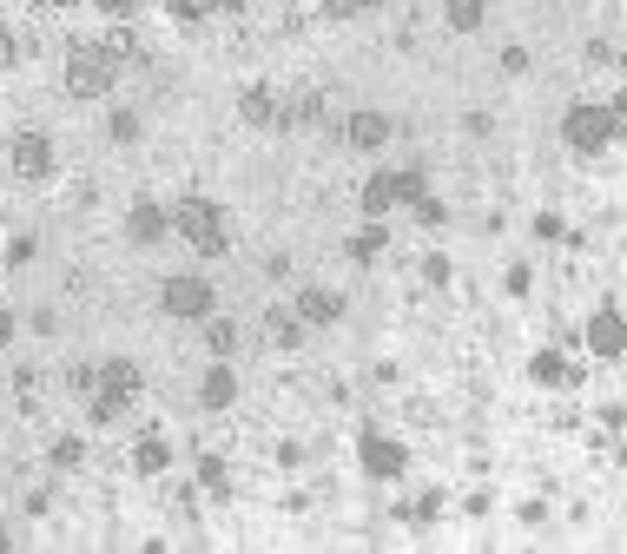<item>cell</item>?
<instances>
[{"mask_svg": "<svg viewBox=\"0 0 627 554\" xmlns=\"http://www.w3.org/2000/svg\"><path fill=\"white\" fill-rule=\"evenodd\" d=\"M93 7H99V13H112V20H132L145 0H93Z\"/></svg>", "mask_w": 627, "mask_h": 554, "instance_id": "32", "label": "cell"}, {"mask_svg": "<svg viewBox=\"0 0 627 554\" xmlns=\"http://www.w3.org/2000/svg\"><path fill=\"white\" fill-rule=\"evenodd\" d=\"M443 20H450V33H476L489 20V7L483 0H443Z\"/></svg>", "mask_w": 627, "mask_h": 554, "instance_id": "19", "label": "cell"}, {"mask_svg": "<svg viewBox=\"0 0 627 554\" xmlns=\"http://www.w3.org/2000/svg\"><path fill=\"white\" fill-rule=\"evenodd\" d=\"M7 264H13V271H20V264H33V238H26V231L7 245Z\"/></svg>", "mask_w": 627, "mask_h": 554, "instance_id": "30", "label": "cell"}, {"mask_svg": "<svg viewBox=\"0 0 627 554\" xmlns=\"http://www.w3.org/2000/svg\"><path fill=\"white\" fill-rule=\"evenodd\" d=\"M132 403H139V363H132V357H106V363H99V383H93V397H86V416L106 430V423H119Z\"/></svg>", "mask_w": 627, "mask_h": 554, "instance_id": "4", "label": "cell"}, {"mask_svg": "<svg viewBox=\"0 0 627 554\" xmlns=\"http://www.w3.org/2000/svg\"><path fill=\"white\" fill-rule=\"evenodd\" d=\"M198 489H205L212 502H225V496H231V469H225L218 456H198Z\"/></svg>", "mask_w": 627, "mask_h": 554, "instance_id": "21", "label": "cell"}, {"mask_svg": "<svg viewBox=\"0 0 627 554\" xmlns=\"http://www.w3.org/2000/svg\"><path fill=\"white\" fill-rule=\"evenodd\" d=\"M529 377H536V383H549V390H569V383H582V370H575L562 350H536V357H529Z\"/></svg>", "mask_w": 627, "mask_h": 554, "instance_id": "14", "label": "cell"}, {"mask_svg": "<svg viewBox=\"0 0 627 554\" xmlns=\"http://www.w3.org/2000/svg\"><path fill=\"white\" fill-rule=\"evenodd\" d=\"M291 311H298V317H304V324H337V317H344V297H337V291H331V284H304V291H298V304H291Z\"/></svg>", "mask_w": 627, "mask_h": 554, "instance_id": "12", "label": "cell"}, {"mask_svg": "<svg viewBox=\"0 0 627 554\" xmlns=\"http://www.w3.org/2000/svg\"><path fill=\"white\" fill-rule=\"evenodd\" d=\"M13 53H20V46H13V26H7V20H0V73H7V66H13Z\"/></svg>", "mask_w": 627, "mask_h": 554, "instance_id": "34", "label": "cell"}, {"mask_svg": "<svg viewBox=\"0 0 627 554\" xmlns=\"http://www.w3.org/2000/svg\"><path fill=\"white\" fill-rule=\"evenodd\" d=\"M278 106H284V99H278L271 86H245V99H238V119H245V126H278Z\"/></svg>", "mask_w": 627, "mask_h": 554, "instance_id": "17", "label": "cell"}, {"mask_svg": "<svg viewBox=\"0 0 627 554\" xmlns=\"http://www.w3.org/2000/svg\"><path fill=\"white\" fill-rule=\"evenodd\" d=\"M13 390H20V410H33V403H40V370H20Z\"/></svg>", "mask_w": 627, "mask_h": 554, "instance_id": "26", "label": "cell"}, {"mask_svg": "<svg viewBox=\"0 0 627 554\" xmlns=\"http://www.w3.org/2000/svg\"><path fill=\"white\" fill-rule=\"evenodd\" d=\"M172 231L198 251V258H225V245H231V225H225V205H212V198H179L172 205Z\"/></svg>", "mask_w": 627, "mask_h": 554, "instance_id": "2", "label": "cell"}, {"mask_svg": "<svg viewBox=\"0 0 627 554\" xmlns=\"http://www.w3.org/2000/svg\"><path fill=\"white\" fill-rule=\"evenodd\" d=\"M410 211H417V218H423V225H443V218H450V211H443V198H430V192H423V198H417V205H410Z\"/></svg>", "mask_w": 627, "mask_h": 554, "instance_id": "29", "label": "cell"}, {"mask_svg": "<svg viewBox=\"0 0 627 554\" xmlns=\"http://www.w3.org/2000/svg\"><path fill=\"white\" fill-rule=\"evenodd\" d=\"M13 344V311H7V297H0V350Z\"/></svg>", "mask_w": 627, "mask_h": 554, "instance_id": "35", "label": "cell"}, {"mask_svg": "<svg viewBox=\"0 0 627 554\" xmlns=\"http://www.w3.org/2000/svg\"><path fill=\"white\" fill-rule=\"evenodd\" d=\"M331 20H357V13H370V0H317Z\"/></svg>", "mask_w": 627, "mask_h": 554, "instance_id": "28", "label": "cell"}, {"mask_svg": "<svg viewBox=\"0 0 627 554\" xmlns=\"http://www.w3.org/2000/svg\"><path fill=\"white\" fill-rule=\"evenodd\" d=\"M423 278L430 284H450V258H423Z\"/></svg>", "mask_w": 627, "mask_h": 554, "instance_id": "33", "label": "cell"}, {"mask_svg": "<svg viewBox=\"0 0 627 554\" xmlns=\"http://www.w3.org/2000/svg\"><path fill=\"white\" fill-rule=\"evenodd\" d=\"M198 403H205V410H231V403H238V377H231L225 357H212V370H205V383H198Z\"/></svg>", "mask_w": 627, "mask_h": 554, "instance_id": "13", "label": "cell"}, {"mask_svg": "<svg viewBox=\"0 0 627 554\" xmlns=\"http://www.w3.org/2000/svg\"><path fill=\"white\" fill-rule=\"evenodd\" d=\"M119 86V59L106 40H73L66 46V93L73 99H112Z\"/></svg>", "mask_w": 627, "mask_h": 554, "instance_id": "1", "label": "cell"}, {"mask_svg": "<svg viewBox=\"0 0 627 554\" xmlns=\"http://www.w3.org/2000/svg\"><path fill=\"white\" fill-rule=\"evenodd\" d=\"M46 463H53V469H79V463H86V443H79V436H60V443L46 449Z\"/></svg>", "mask_w": 627, "mask_h": 554, "instance_id": "23", "label": "cell"}, {"mask_svg": "<svg viewBox=\"0 0 627 554\" xmlns=\"http://www.w3.org/2000/svg\"><path fill=\"white\" fill-rule=\"evenodd\" d=\"M588 350H595L602 363H615V357H627V317L615 311V304H602V311L588 317Z\"/></svg>", "mask_w": 627, "mask_h": 554, "instance_id": "9", "label": "cell"}, {"mask_svg": "<svg viewBox=\"0 0 627 554\" xmlns=\"http://www.w3.org/2000/svg\"><path fill=\"white\" fill-rule=\"evenodd\" d=\"M357 456H364V476H377V482H397V476L410 469V449H403L397 436H383V430H364Z\"/></svg>", "mask_w": 627, "mask_h": 554, "instance_id": "8", "label": "cell"}, {"mask_svg": "<svg viewBox=\"0 0 627 554\" xmlns=\"http://www.w3.org/2000/svg\"><path fill=\"white\" fill-rule=\"evenodd\" d=\"M390 132H397V126H390V112H370V106L344 119V145H350V152H383V145H390Z\"/></svg>", "mask_w": 627, "mask_h": 554, "instance_id": "10", "label": "cell"}, {"mask_svg": "<svg viewBox=\"0 0 627 554\" xmlns=\"http://www.w3.org/2000/svg\"><path fill=\"white\" fill-rule=\"evenodd\" d=\"M132 469H139V476H165V469H172V443H165L159 430H139V443H132Z\"/></svg>", "mask_w": 627, "mask_h": 554, "instance_id": "15", "label": "cell"}, {"mask_svg": "<svg viewBox=\"0 0 627 554\" xmlns=\"http://www.w3.org/2000/svg\"><path fill=\"white\" fill-rule=\"evenodd\" d=\"M529 284H536V271L529 264H509V297H529Z\"/></svg>", "mask_w": 627, "mask_h": 554, "instance_id": "31", "label": "cell"}, {"mask_svg": "<svg viewBox=\"0 0 627 554\" xmlns=\"http://www.w3.org/2000/svg\"><path fill=\"white\" fill-rule=\"evenodd\" d=\"M205 350L212 357H231L238 350V324L231 317H205Z\"/></svg>", "mask_w": 627, "mask_h": 554, "instance_id": "22", "label": "cell"}, {"mask_svg": "<svg viewBox=\"0 0 627 554\" xmlns=\"http://www.w3.org/2000/svg\"><path fill=\"white\" fill-rule=\"evenodd\" d=\"M159 311H165V317H179V324H205V317L218 311V297H212V278H198V271H179V278H165V284H159Z\"/></svg>", "mask_w": 627, "mask_h": 554, "instance_id": "6", "label": "cell"}, {"mask_svg": "<svg viewBox=\"0 0 627 554\" xmlns=\"http://www.w3.org/2000/svg\"><path fill=\"white\" fill-rule=\"evenodd\" d=\"M7 165H13V178L46 185V178H53V139H46V132H33V126H20V132L7 139Z\"/></svg>", "mask_w": 627, "mask_h": 554, "instance_id": "7", "label": "cell"}, {"mask_svg": "<svg viewBox=\"0 0 627 554\" xmlns=\"http://www.w3.org/2000/svg\"><path fill=\"white\" fill-rule=\"evenodd\" d=\"M278 126H324V93H298L291 106H278Z\"/></svg>", "mask_w": 627, "mask_h": 554, "instance_id": "18", "label": "cell"}, {"mask_svg": "<svg viewBox=\"0 0 627 554\" xmlns=\"http://www.w3.org/2000/svg\"><path fill=\"white\" fill-rule=\"evenodd\" d=\"M615 139H621V112H615V106H595V99H575V106L562 112V145H569V152L595 159V152H608Z\"/></svg>", "mask_w": 627, "mask_h": 554, "instance_id": "3", "label": "cell"}, {"mask_svg": "<svg viewBox=\"0 0 627 554\" xmlns=\"http://www.w3.org/2000/svg\"><path fill=\"white\" fill-rule=\"evenodd\" d=\"M436 509H443V496H436V489H423V496H417V502H410V509H403V515H410V522H430V515H436Z\"/></svg>", "mask_w": 627, "mask_h": 554, "instance_id": "27", "label": "cell"}, {"mask_svg": "<svg viewBox=\"0 0 627 554\" xmlns=\"http://www.w3.org/2000/svg\"><path fill=\"white\" fill-rule=\"evenodd\" d=\"M383 245H390V231H383V218H370V225L350 238V258H357V264H370V258H383Z\"/></svg>", "mask_w": 627, "mask_h": 554, "instance_id": "20", "label": "cell"}, {"mask_svg": "<svg viewBox=\"0 0 627 554\" xmlns=\"http://www.w3.org/2000/svg\"><path fill=\"white\" fill-rule=\"evenodd\" d=\"M172 231V211H159V198H139L132 211H126V238L132 245H159Z\"/></svg>", "mask_w": 627, "mask_h": 554, "instance_id": "11", "label": "cell"}, {"mask_svg": "<svg viewBox=\"0 0 627 554\" xmlns=\"http://www.w3.org/2000/svg\"><path fill=\"white\" fill-rule=\"evenodd\" d=\"M93 383H99V363H73V370H66V390L93 397Z\"/></svg>", "mask_w": 627, "mask_h": 554, "instance_id": "25", "label": "cell"}, {"mask_svg": "<svg viewBox=\"0 0 627 554\" xmlns=\"http://www.w3.org/2000/svg\"><path fill=\"white\" fill-rule=\"evenodd\" d=\"M423 192H430L423 165H403V172H370V185L357 192V205H364V218H383V211H397V205H417Z\"/></svg>", "mask_w": 627, "mask_h": 554, "instance_id": "5", "label": "cell"}, {"mask_svg": "<svg viewBox=\"0 0 627 554\" xmlns=\"http://www.w3.org/2000/svg\"><path fill=\"white\" fill-rule=\"evenodd\" d=\"M621 66H627V53H621Z\"/></svg>", "mask_w": 627, "mask_h": 554, "instance_id": "37", "label": "cell"}, {"mask_svg": "<svg viewBox=\"0 0 627 554\" xmlns=\"http://www.w3.org/2000/svg\"><path fill=\"white\" fill-rule=\"evenodd\" d=\"M0 548H7V522H0Z\"/></svg>", "mask_w": 627, "mask_h": 554, "instance_id": "36", "label": "cell"}, {"mask_svg": "<svg viewBox=\"0 0 627 554\" xmlns=\"http://www.w3.org/2000/svg\"><path fill=\"white\" fill-rule=\"evenodd\" d=\"M106 132H112V145H132V139H139V112H126V106H119V112L106 119Z\"/></svg>", "mask_w": 627, "mask_h": 554, "instance_id": "24", "label": "cell"}, {"mask_svg": "<svg viewBox=\"0 0 627 554\" xmlns=\"http://www.w3.org/2000/svg\"><path fill=\"white\" fill-rule=\"evenodd\" d=\"M304 330H311V324H304L298 311H264V344H271V350H298Z\"/></svg>", "mask_w": 627, "mask_h": 554, "instance_id": "16", "label": "cell"}]
</instances>
